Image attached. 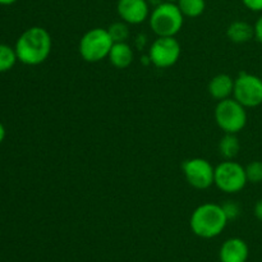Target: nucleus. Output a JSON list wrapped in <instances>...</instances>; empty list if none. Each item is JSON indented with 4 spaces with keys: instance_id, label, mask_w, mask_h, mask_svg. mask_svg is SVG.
Returning <instances> with one entry per match:
<instances>
[{
    "instance_id": "obj_1",
    "label": "nucleus",
    "mask_w": 262,
    "mask_h": 262,
    "mask_svg": "<svg viewBox=\"0 0 262 262\" xmlns=\"http://www.w3.org/2000/svg\"><path fill=\"white\" fill-rule=\"evenodd\" d=\"M14 49L20 63L26 66H38L50 56L53 38L48 30L33 26L18 37Z\"/></svg>"
},
{
    "instance_id": "obj_2",
    "label": "nucleus",
    "mask_w": 262,
    "mask_h": 262,
    "mask_svg": "<svg viewBox=\"0 0 262 262\" xmlns=\"http://www.w3.org/2000/svg\"><path fill=\"white\" fill-rule=\"evenodd\" d=\"M229 220L227 219L222 205L206 202L193 210L189 219V228L194 235L204 239H211L224 232Z\"/></svg>"
},
{
    "instance_id": "obj_3",
    "label": "nucleus",
    "mask_w": 262,
    "mask_h": 262,
    "mask_svg": "<svg viewBox=\"0 0 262 262\" xmlns=\"http://www.w3.org/2000/svg\"><path fill=\"white\" fill-rule=\"evenodd\" d=\"M148 23L152 32L158 37H165V36L176 37L183 28L184 15L182 14L177 3L164 0L163 3L154 7L148 17Z\"/></svg>"
},
{
    "instance_id": "obj_4",
    "label": "nucleus",
    "mask_w": 262,
    "mask_h": 262,
    "mask_svg": "<svg viewBox=\"0 0 262 262\" xmlns=\"http://www.w3.org/2000/svg\"><path fill=\"white\" fill-rule=\"evenodd\" d=\"M247 107L238 102L234 97L217 101L214 110L215 122L224 133H239L247 125Z\"/></svg>"
},
{
    "instance_id": "obj_5",
    "label": "nucleus",
    "mask_w": 262,
    "mask_h": 262,
    "mask_svg": "<svg viewBox=\"0 0 262 262\" xmlns=\"http://www.w3.org/2000/svg\"><path fill=\"white\" fill-rule=\"evenodd\" d=\"M114 45L109 31L105 28H91L79 40V55L87 63H99L107 58L110 49Z\"/></svg>"
},
{
    "instance_id": "obj_6",
    "label": "nucleus",
    "mask_w": 262,
    "mask_h": 262,
    "mask_svg": "<svg viewBox=\"0 0 262 262\" xmlns=\"http://www.w3.org/2000/svg\"><path fill=\"white\" fill-rule=\"evenodd\" d=\"M246 168L234 160H224L215 166L214 184L222 192L234 194L247 186Z\"/></svg>"
},
{
    "instance_id": "obj_7",
    "label": "nucleus",
    "mask_w": 262,
    "mask_h": 262,
    "mask_svg": "<svg viewBox=\"0 0 262 262\" xmlns=\"http://www.w3.org/2000/svg\"><path fill=\"white\" fill-rule=\"evenodd\" d=\"M182 54L179 41L171 36L158 37L148 49V61L156 68L166 69L176 66Z\"/></svg>"
},
{
    "instance_id": "obj_8",
    "label": "nucleus",
    "mask_w": 262,
    "mask_h": 262,
    "mask_svg": "<svg viewBox=\"0 0 262 262\" xmlns=\"http://www.w3.org/2000/svg\"><path fill=\"white\" fill-rule=\"evenodd\" d=\"M233 97L245 107H257L262 104V79L256 74L241 72L234 79Z\"/></svg>"
},
{
    "instance_id": "obj_9",
    "label": "nucleus",
    "mask_w": 262,
    "mask_h": 262,
    "mask_svg": "<svg viewBox=\"0 0 262 262\" xmlns=\"http://www.w3.org/2000/svg\"><path fill=\"white\" fill-rule=\"evenodd\" d=\"M182 170L186 181L193 188L207 189L214 186L215 168L206 159H188L182 164Z\"/></svg>"
},
{
    "instance_id": "obj_10",
    "label": "nucleus",
    "mask_w": 262,
    "mask_h": 262,
    "mask_svg": "<svg viewBox=\"0 0 262 262\" xmlns=\"http://www.w3.org/2000/svg\"><path fill=\"white\" fill-rule=\"evenodd\" d=\"M118 15L128 25H141L150 17V3L147 0H118Z\"/></svg>"
},
{
    "instance_id": "obj_11",
    "label": "nucleus",
    "mask_w": 262,
    "mask_h": 262,
    "mask_svg": "<svg viewBox=\"0 0 262 262\" xmlns=\"http://www.w3.org/2000/svg\"><path fill=\"white\" fill-rule=\"evenodd\" d=\"M250 256L248 245L241 238H229L219 251L220 262H247Z\"/></svg>"
},
{
    "instance_id": "obj_12",
    "label": "nucleus",
    "mask_w": 262,
    "mask_h": 262,
    "mask_svg": "<svg viewBox=\"0 0 262 262\" xmlns=\"http://www.w3.org/2000/svg\"><path fill=\"white\" fill-rule=\"evenodd\" d=\"M207 91L210 96L216 101L229 99L233 96V91H234V79L227 73L216 74L210 79Z\"/></svg>"
},
{
    "instance_id": "obj_13",
    "label": "nucleus",
    "mask_w": 262,
    "mask_h": 262,
    "mask_svg": "<svg viewBox=\"0 0 262 262\" xmlns=\"http://www.w3.org/2000/svg\"><path fill=\"white\" fill-rule=\"evenodd\" d=\"M110 63L118 69H125L133 63L135 54L128 42H114L107 55Z\"/></svg>"
},
{
    "instance_id": "obj_14",
    "label": "nucleus",
    "mask_w": 262,
    "mask_h": 262,
    "mask_svg": "<svg viewBox=\"0 0 262 262\" xmlns=\"http://www.w3.org/2000/svg\"><path fill=\"white\" fill-rule=\"evenodd\" d=\"M227 36L232 42L246 43L255 38V27L245 20H234L228 26Z\"/></svg>"
},
{
    "instance_id": "obj_15",
    "label": "nucleus",
    "mask_w": 262,
    "mask_h": 262,
    "mask_svg": "<svg viewBox=\"0 0 262 262\" xmlns=\"http://www.w3.org/2000/svg\"><path fill=\"white\" fill-rule=\"evenodd\" d=\"M241 143L237 135L234 133H224L219 141V154L224 160H234L239 154Z\"/></svg>"
},
{
    "instance_id": "obj_16",
    "label": "nucleus",
    "mask_w": 262,
    "mask_h": 262,
    "mask_svg": "<svg viewBox=\"0 0 262 262\" xmlns=\"http://www.w3.org/2000/svg\"><path fill=\"white\" fill-rule=\"evenodd\" d=\"M177 5L181 9L182 14L187 18H197L204 14L206 9L205 0H178Z\"/></svg>"
},
{
    "instance_id": "obj_17",
    "label": "nucleus",
    "mask_w": 262,
    "mask_h": 262,
    "mask_svg": "<svg viewBox=\"0 0 262 262\" xmlns=\"http://www.w3.org/2000/svg\"><path fill=\"white\" fill-rule=\"evenodd\" d=\"M17 60L15 49L7 43H0V73L10 71L15 66Z\"/></svg>"
},
{
    "instance_id": "obj_18",
    "label": "nucleus",
    "mask_w": 262,
    "mask_h": 262,
    "mask_svg": "<svg viewBox=\"0 0 262 262\" xmlns=\"http://www.w3.org/2000/svg\"><path fill=\"white\" fill-rule=\"evenodd\" d=\"M107 31H109L114 42H127L128 37H129L128 23L123 22V20L122 22H114L113 25H110Z\"/></svg>"
},
{
    "instance_id": "obj_19",
    "label": "nucleus",
    "mask_w": 262,
    "mask_h": 262,
    "mask_svg": "<svg viewBox=\"0 0 262 262\" xmlns=\"http://www.w3.org/2000/svg\"><path fill=\"white\" fill-rule=\"evenodd\" d=\"M246 176H247L248 183H262V161H251L246 166Z\"/></svg>"
},
{
    "instance_id": "obj_20",
    "label": "nucleus",
    "mask_w": 262,
    "mask_h": 262,
    "mask_svg": "<svg viewBox=\"0 0 262 262\" xmlns=\"http://www.w3.org/2000/svg\"><path fill=\"white\" fill-rule=\"evenodd\" d=\"M222 207L223 210H224L225 216H227V219L229 220V222L235 220L241 215L239 205H238L235 201H232V200H228V201H225L224 204H222Z\"/></svg>"
},
{
    "instance_id": "obj_21",
    "label": "nucleus",
    "mask_w": 262,
    "mask_h": 262,
    "mask_svg": "<svg viewBox=\"0 0 262 262\" xmlns=\"http://www.w3.org/2000/svg\"><path fill=\"white\" fill-rule=\"evenodd\" d=\"M242 3L251 12L262 13V0H242Z\"/></svg>"
},
{
    "instance_id": "obj_22",
    "label": "nucleus",
    "mask_w": 262,
    "mask_h": 262,
    "mask_svg": "<svg viewBox=\"0 0 262 262\" xmlns=\"http://www.w3.org/2000/svg\"><path fill=\"white\" fill-rule=\"evenodd\" d=\"M255 38L258 42L262 43V14L258 17V19L255 23Z\"/></svg>"
},
{
    "instance_id": "obj_23",
    "label": "nucleus",
    "mask_w": 262,
    "mask_h": 262,
    "mask_svg": "<svg viewBox=\"0 0 262 262\" xmlns=\"http://www.w3.org/2000/svg\"><path fill=\"white\" fill-rule=\"evenodd\" d=\"M253 214H255L256 219L262 222V199H260L256 202L255 207H253Z\"/></svg>"
},
{
    "instance_id": "obj_24",
    "label": "nucleus",
    "mask_w": 262,
    "mask_h": 262,
    "mask_svg": "<svg viewBox=\"0 0 262 262\" xmlns=\"http://www.w3.org/2000/svg\"><path fill=\"white\" fill-rule=\"evenodd\" d=\"M5 127L4 125H3V123L0 122V143L3 142V141H4V138H5Z\"/></svg>"
},
{
    "instance_id": "obj_25",
    "label": "nucleus",
    "mask_w": 262,
    "mask_h": 262,
    "mask_svg": "<svg viewBox=\"0 0 262 262\" xmlns=\"http://www.w3.org/2000/svg\"><path fill=\"white\" fill-rule=\"evenodd\" d=\"M15 2H17V0H0V5H12L14 4Z\"/></svg>"
},
{
    "instance_id": "obj_26",
    "label": "nucleus",
    "mask_w": 262,
    "mask_h": 262,
    "mask_svg": "<svg viewBox=\"0 0 262 262\" xmlns=\"http://www.w3.org/2000/svg\"><path fill=\"white\" fill-rule=\"evenodd\" d=\"M165 2H170V3H177L178 0H165Z\"/></svg>"
}]
</instances>
